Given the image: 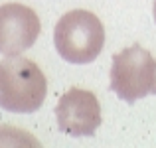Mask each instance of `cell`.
Instances as JSON below:
<instances>
[{
	"label": "cell",
	"instance_id": "52a82bcc",
	"mask_svg": "<svg viewBox=\"0 0 156 148\" xmlns=\"http://www.w3.org/2000/svg\"><path fill=\"white\" fill-rule=\"evenodd\" d=\"M152 93H154V95H156V83H154V87H152Z\"/></svg>",
	"mask_w": 156,
	"mask_h": 148
},
{
	"label": "cell",
	"instance_id": "5b68a950",
	"mask_svg": "<svg viewBox=\"0 0 156 148\" xmlns=\"http://www.w3.org/2000/svg\"><path fill=\"white\" fill-rule=\"evenodd\" d=\"M42 30L40 18L30 6L8 2L0 6V53L18 55L36 44Z\"/></svg>",
	"mask_w": 156,
	"mask_h": 148
},
{
	"label": "cell",
	"instance_id": "3957f363",
	"mask_svg": "<svg viewBox=\"0 0 156 148\" xmlns=\"http://www.w3.org/2000/svg\"><path fill=\"white\" fill-rule=\"evenodd\" d=\"M156 83V61L138 44L113 55L111 65V91L122 101L136 103L138 99L152 93Z\"/></svg>",
	"mask_w": 156,
	"mask_h": 148
},
{
	"label": "cell",
	"instance_id": "8992f818",
	"mask_svg": "<svg viewBox=\"0 0 156 148\" xmlns=\"http://www.w3.org/2000/svg\"><path fill=\"white\" fill-rule=\"evenodd\" d=\"M152 14H154V22H156V0H154V8H152Z\"/></svg>",
	"mask_w": 156,
	"mask_h": 148
},
{
	"label": "cell",
	"instance_id": "6da1fadb",
	"mask_svg": "<svg viewBox=\"0 0 156 148\" xmlns=\"http://www.w3.org/2000/svg\"><path fill=\"white\" fill-rule=\"evenodd\" d=\"M48 81L38 63L22 55H8L0 61V109L30 115L46 101Z\"/></svg>",
	"mask_w": 156,
	"mask_h": 148
},
{
	"label": "cell",
	"instance_id": "7a4b0ae2",
	"mask_svg": "<svg viewBox=\"0 0 156 148\" xmlns=\"http://www.w3.org/2000/svg\"><path fill=\"white\" fill-rule=\"evenodd\" d=\"M55 49L69 63H91L105 46V28L89 10H69L53 30Z\"/></svg>",
	"mask_w": 156,
	"mask_h": 148
},
{
	"label": "cell",
	"instance_id": "277c9868",
	"mask_svg": "<svg viewBox=\"0 0 156 148\" xmlns=\"http://www.w3.org/2000/svg\"><path fill=\"white\" fill-rule=\"evenodd\" d=\"M55 118L61 132L69 136H91L101 126V107L95 93L73 87L55 105Z\"/></svg>",
	"mask_w": 156,
	"mask_h": 148
}]
</instances>
